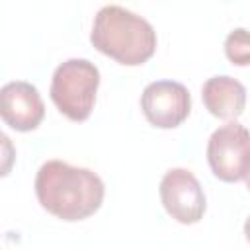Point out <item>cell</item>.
<instances>
[{
  "label": "cell",
  "instance_id": "cell-1",
  "mask_svg": "<svg viewBox=\"0 0 250 250\" xmlns=\"http://www.w3.org/2000/svg\"><path fill=\"white\" fill-rule=\"evenodd\" d=\"M33 186L39 205L53 217L68 223L94 215L105 193L104 182L94 170L57 158L39 166Z\"/></svg>",
  "mask_w": 250,
  "mask_h": 250
},
{
  "label": "cell",
  "instance_id": "cell-2",
  "mask_svg": "<svg viewBox=\"0 0 250 250\" xmlns=\"http://www.w3.org/2000/svg\"><path fill=\"white\" fill-rule=\"evenodd\" d=\"M92 45L125 66L146 62L156 51V31L148 20L119 6H102L90 31Z\"/></svg>",
  "mask_w": 250,
  "mask_h": 250
},
{
  "label": "cell",
  "instance_id": "cell-3",
  "mask_svg": "<svg viewBox=\"0 0 250 250\" xmlns=\"http://www.w3.org/2000/svg\"><path fill=\"white\" fill-rule=\"evenodd\" d=\"M100 86V70L88 59H66L51 78V100L70 121L90 117Z\"/></svg>",
  "mask_w": 250,
  "mask_h": 250
},
{
  "label": "cell",
  "instance_id": "cell-4",
  "mask_svg": "<svg viewBox=\"0 0 250 250\" xmlns=\"http://www.w3.org/2000/svg\"><path fill=\"white\" fill-rule=\"evenodd\" d=\"M207 162L223 182L244 180L250 172V131L238 121H227L207 141Z\"/></svg>",
  "mask_w": 250,
  "mask_h": 250
},
{
  "label": "cell",
  "instance_id": "cell-5",
  "mask_svg": "<svg viewBox=\"0 0 250 250\" xmlns=\"http://www.w3.org/2000/svg\"><path fill=\"white\" fill-rule=\"evenodd\" d=\"M160 201L166 213L182 223L193 225L203 219L207 201L195 174L188 168H170L160 180Z\"/></svg>",
  "mask_w": 250,
  "mask_h": 250
},
{
  "label": "cell",
  "instance_id": "cell-6",
  "mask_svg": "<svg viewBox=\"0 0 250 250\" xmlns=\"http://www.w3.org/2000/svg\"><path fill=\"white\" fill-rule=\"evenodd\" d=\"M141 109L146 121L158 129H174L191 111L189 90L176 80H154L141 94Z\"/></svg>",
  "mask_w": 250,
  "mask_h": 250
},
{
  "label": "cell",
  "instance_id": "cell-7",
  "mask_svg": "<svg viewBox=\"0 0 250 250\" xmlns=\"http://www.w3.org/2000/svg\"><path fill=\"white\" fill-rule=\"evenodd\" d=\"M0 115L16 131H33L45 117V104L33 84L12 80L0 88Z\"/></svg>",
  "mask_w": 250,
  "mask_h": 250
},
{
  "label": "cell",
  "instance_id": "cell-8",
  "mask_svg": "<svg viewBox=\"0 0 250 250\" xmlns=\"http://www.w3.org/2000/svg\"><path fill=\"white\" fill-rule=\"evenodd\" d=\"M201 98L211 115L236 121L246 107V88L232 76H211L201 86Z\"/></svg>",
  "mask_w": 250,
  "mask_h": 250
},
{
  "label": "cell",
  "instance_id": "cell-9",
  "mask_svg": "<svg viewBox=\"0 0 250 250\" xmlns=\"http://www.w3.org/2000/svg\"><path fill=\"white\" fill-rule=\"evenodd\" d=\"M225 55L236 66L250 64V31L244 27L232 29L225 39Z\"/></svg>",
  "mask_w": 250,
  "mask_h": 250
},
{
  "label": "cell",
  "instance_id": "cell-10",
  "mask_svg": "<svg viewBox=\"0 0 250 250\" xmlns=\"http://www.w3.org/2000/svg\"><path fill=\"white\" fill-rule=\"evenodd\" d=\"M244 236H246V240L250 242V217H248L246 223H244Z\"/></svg>",
  "mask_w": 250,
  "mask_h": 250
},
{
  "label": "cell",
  "instance_id": "cell-11",
  "mask_svg": "<svg viewBox=\"0 0 250 250\" xmlns=\"http://www.w3.org/2000/svg\"><path fill=\"white\" fill-rule=\"evenodd\" d=\"M244 180H246V188H248V189H250V172H248V176H246V178H244Z\"/></svg>",
  "mask_w": 250,
  "mask_h": 250
}]
</instances>
